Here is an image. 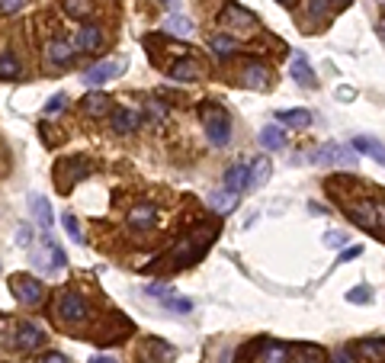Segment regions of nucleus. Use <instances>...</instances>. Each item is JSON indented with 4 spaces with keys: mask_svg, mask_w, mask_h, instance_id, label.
<instances>
[{
    "mask_svg": "<svg viewBox=\"0 0 385 363\" xmlns=\"http://www.w3.org/2000/svg\"><path fill=\"white\" fill-rule=\"evenodd\" d=\"M170 77H177V81H196V77H199V68H196L192 58H180L174 68H170Z\"/></svg>",
    "mask_w": 385,
    "mask_h": 363,
    "instance_id": "obj_23",
    "label": "nucleus"
},
{
    "mask_svg": "<svg viewBox=\"0 0 385 363\" xmlns=\"http://www.w3.org/2000/svg\"><path fill=\"white\" fill-rule=\"evenodd\" d=\"M202 126H206V136L215 148H225L231 142V122H228V113L222 106H209L202 110Z\"/></svg>",
    "mask_w": 385,
    "mask_h": 363,
    "instance_id": "obj_2",
    "label": "nucleus"
},
{
    "mask_svg": "<svg viewBox=\"0 0 385 363\" xmlns=\"http://www.w3.org/2000/svg\"><path fill=\"white\" fill-rule=\"evenodd\" d=\"M293 363H325V350L315 344H299L295 347V360Z\"/></svg>",
    "mask_w": 385,
    "mask_h": 363,
    "instance_id": "obj_24",
    "label": "nucleus"
},
{
    "mask_svg": "<svg viewBox=\"0 0 385 363\" xmlns=\"http://www.w3.org/2000/svg\"><path fill=\"white\" fill-rule=\"evenodd\" d=\"M350 222H357L360 228H376V203L372 200H360V203L350 206Z\"/></svg>",
    "mask_w": 385,
    "mask_h": 363,
    "instance_id": "obj_12",
    "label": "nucleus"
},
{
    "mask_svg": "<svg viewBox=\"0 0 385 363\" xmlns=\"http://www.w3.org/2000/svg\"><path fill=\"white\" fill-rule=\"evenodd\" d=\"M49 61L51 65H71V61H74V49H71V42H51L49 45Z\"/></svg>",
    "mask_w": 385,
    "mask_h": 363,
    "instance_id": "obj_22",
    "label": "nucleus"
},
{
    "mask_svg": "<svg viewBox=\"0 0 385 363\" xmlns=\"http://www.w3.org/2000/svg\"><path fill=\"white\" fill-rule=\"evenodd\" d=\"M164 309H170V312L174 315H190L192 312V302L190 299H183V296H167V299H164Z\"/></svg>",
    "mask_w": 385,
    "mask_h": 363,
    "instance_id": "obj_32",
    "label": "nucleus"
},
{
    "mask_svg": "<svg viewBox=\"0 0 385 363\" xmlns=\"http://www.w3.org/2000/svg\"><path fill=\"white\" fill-rule=\"evenodd\" d=\"M327 10H331V0H309V13H311L315 19L325 17Z\"/></svg>",
    "mask_w": 385,
    "mask_h": 363,
    "instance_id": "obj_35",
    "label": "nucleus"
},
{
    "mask_svg": "<svg viewBox=\"0 0 385 363\" xmlns=\"http://www.w3.org/2000/svg\"><path fill=\"white\" fill-rule=\"evenodd\" d=\"M29 206H33L35 222L42 225V232H51V206L45 196H29Z\"/></svg>",
    "mask_w": 385,
    "mask_h": 363,
    "instance_id": "obj_19",
    "label": "nucleus"
},
{
    "mask_svg": "<svg viewBox=\"0 0 385 363\" xmlns=\"http://www.w3.org/2000/svg\"><path fill=\"white\" fill-rule=\"evenodd\" d=\"M106 106H109V97H106V93H87L84 110L90 113L93 119H97V116H103V113H106Z\"/></svg>",
    "mask_w": 385,
    "mask_h": 363,
    "instance_id": "obj_28",
    "label": "nucleus"
},
{
    "mask_svg": "<svg viewBox=\"0 0 385 363\" xmlns=\"http://www.w3.org/2000/svg\"><path fill=\"white\" fill-rule=\"evenodd\" d=\"M61 222H65V228H67V238L74 241V245H84V232H81V225H77V219L67 212V216H61Z\"/></svg>",
    "mask_w": 385,
    "mask_h": 363,
    "instance_id": "obj_34",
    "label": "nucleus"
},
{
    "mask_svg": "<svg viewBox=\"0 0 385 363\" xmlns=\"http://www.w3.org/2000/svg\"><path fill=\"white\" fill-rule=\"evenodd\" d=\"M65 13L74 19L87 17V13H90V0H65Z\"/></svg>",
    "mask_w": 385,
    "mask_h": 363,
    "instance_id": "obj_33",
    "label": "nucleus"
},
{
    "mask_svg": "<svg viewBox=\"0 0 385 363\" xmlns=\"http://www.w3.org/2000/svg\"><path fill=\"white\" fill-rule=\"evenodd\" d=\"M360 254H363V248H360V245L343 248V251H341V257H337V264H347V261H353V257H360Z\"/></svg>",
    "mask_w": 385,
    "mask_h": 363,
    "instance_id": "obj_39",
    "label": "nucleus"
},
{
    "mask_svg": "<svg viewBox=\"0 0 385 363\" xmlns=\"http://www.w3.org/2000/svg\"><path fill=\"white\" fill-rule=\"evenodd\" d=\"M148 110H151V116H154V122H158V126L164 122V119H167V110H164L158 100H151V103H148Z\"/></svg>",
    "mask_w": 385,
    "mask_h": 363,
    "instance_id": "obj_41",
    "label": "nucleus"
},
{
    "mask_svg": "<svg viewBox=\"0 0 385 363\" xmlns=\"http://www.w3.org/2000/svg\"><path fill=\"white\" fill-rule=\"evenodd\" d=\"M170 357H174V347L158 338H148L142 344V350H138V360L142 363H170Z\"/></svg>",
    "mask_w": 385,
    "mask_h": 363,
    "instance_id": "obj_9",
    "label": "nucleus"
},
{
    "mask_svg": "<svg viewBox=\"0 0 385 363\" xmlns=\"http://www.w3.org/2000/svg\"><path fill=\"white\" fill-rule=\"evenodd\" d=\"M334 363H353V357H350V354H343V350H341V354H334Z\"/></svg>",
    "mask_w": 385,
    "mask_h": 363,
    "instance_id": "obj_46",
    "label": "nucleus"
},
{
    "mask_svg": "<svg viewBox=\"0 0 385 363\" xmlns=\"http://www.w3.org/2000/svg\"><path fill=\"white\" fill-rule=\"evenodd\" d=\"M305 161H311V164H321V168H327V164L353 168V164H357V154H350L341 142H325V145L318 148V152L311 154V158H305Z\"/></svg>",
    "mask_w": 385,
    "mask_h": 363,
    "instance_id": "obj_3",
    "label": "nucleus"
},
{
    "mask_svg": "<svg viewBox=\"0 0 385 363\" xmlns=\"http://www.w3.org/2000/svg\"><path fill=\"white\" fill-rule=\"evenodd\" d=\"M100 45H103L100 26H81V33H77V49L81 51H97Z\"/></svg>",
    "mask_w": 385,
    "mask_h": 363,
    "instance_id": "obj_16",
    "label": "nucleus"
},
{
    "mask_svg": "<svg viewBox=\"0 0 385 363\" xmlns=\"http://www.w3.org/2000/svg\"><path fill=\"white\" fill-rule=\"evenodd\" d=\"M222 26H231V29H254V26H257V17L247 13L244 7H238V3H225V10H222Z\"/></svg>",
    "mask_w": 385,
    "mask_h": 363,
    "instance_id": "obj_10",
    "label": "nucleus"
},
{
    "mask_svg": "<svg viewBox=\"0 0 385 363\" xmlns=\"http://www.w3.org/2000/svg\"><path fill=\"white\" fill-rule=\"evenodd\" d=\"M289 360V347L286 344H263V363H286Z\"/></svg>",
    "mask_w": 385,
    "mask_h": 363,
    "instance_id": "obj_29",
    "label": "nucleus"
},
{
    "mask_svg": "<svg viewBox=\"0 0 385 363\" xmlns=\"http://www.w3.org/2000/svg\"><path fill=\"white\" fill-rule=\"evenodd\" d=\"M167 33L170 35H180V39H190L192 35V23L186 17H180V13H174V17H167Z\"/></svg>",
    "mask_w": 385,
    "mask_h": 363,
    "instance_id": "obj_26",
    "label": "nucleus"
},
{
    "mask_svg": "<svg viewBox=\"0 0 385 363\" xmlns=\"http://www.w3.org/2000/svg\"><path fill=\"white\" fill-rule=\"evenodd\" d=\"M283 145H286V136H283V129H279V126L260 129V148H267V152H279Z\"/></svg>",
    "mask_w": 385,
    "mask_h": 363,
    "instance_id": "obj_20",
    "label": "nucleus"
},
{
    "mask_svg": "<svg viewBox=\"0 0 385 363\" xmlns=\"http://www.w3.org/2000/svg\"><path fill=\"white\" fill-rule=\"evenodd\" d=\"M279 3H289V0H279Z\"/></svg>",
    "mask_w": 385,
    "mask_h": 363,
    "instance_id": "obj_49",
    "label": "nucleus"
},
{
    "mask_svg": "<svg viewBox=\"0 0 385 363\" xmlns=\"http://www.w3.org/2000/svg\"><path fill=\"white\" fill-rule=\"evenodd\" d=\"M154 222H158V209L154 206H135L129 212V225L132 228H154Z\"/></svg>",
    "mask_w": 385,
    "mask_h": 363,
    "instance_id": "obj_18",
    "label": "nucleus"
},
{
    "mask_svg": "<svg viewBox=\"0 0 385 363\" xmlns=\"http://www.w3.org/2000/svg\"><path fill=\"white\" fill-rule=\"evenodd\" d=\"M26 7V0H0V10L3 13H19Z\"/></svg>",
    "mask_w": 385,
    "mask_h": 363,
    "instance_id": "obj_42",
    "label": "nucleus"
},
{
    "mask_svg": "<svg viewBox=\"0 0 385 363\" xmlns=\"http://www.w3.org/2000/svg\"><path fill=\"white\" fill-rule=\"evenodd\" d=\"M17 245L19 248H29V245H33V228L26 225V222L17 228Z\"/></svg>",
    "mask_w": 385,
    "mask_h": 363,
    "instance_id": "obj_36",
    "label": "nucleus"
},
{
    "mask_svg": "<svg viewBox=\"0 0 385 363\" xmlns=\"http://www.w3.org/2000/svg\"><path fill=\"white\" fill-rule=\"evenodd\" d=\"M90 363H116V360H113V357H93Z\"/></svg>",
    "mask_w": 385,
    "mask_h": 363,
    "instance_id": "obj_47",
    "label": "nucleus"
},
{
    "mask_svg": "<svg viewBox=\"0 0 385 363\" xmlns=\"http://www.w3.org/2000/svg\"><path fill=\"white\" fill-rule=\"evenodd\" d=\"M337 97H341V100H353V97H357V90H350V87H341V90H337Z\"/></svg>",
    "mask_w": 385,
    "mask_h": 363,
    "instance_id": "obj_45",
    "label": "nucleus"
},
{
    "mask_svg": "<svg viewBox=\"0 0 385 363\" xmlns=\"http://www.w3.org/2000/svg\"><path fill=\"white\" fill-rule=\"evenodd\" d=\"M225 190H231V193H251V164H235V168L225 170Z\"/></svg>",
    "mask_w": 385,
    "mask_h": 363,
    "instance_id": "obj_8",
    "label": "nucleus"
},
{
    "mask_svg": "<svg viewBox=\"0 0 385 363\" xmlns=\"http://www.w3.org/2000/svg\"><path fill=\"white\" fill-rule=\"evenodd\" d=\"M376 232H385V203H376Z\"/></svg>",
    "mask_w": 385,
    "mask_h": 363,
    "instance_id": "obj_43",
    "label": "nucleus"
},
{
    "mask_svg": "<svg viewBox=\"0 0 385 363\" xmlns=\"http://www.w3.org/2000/svg\"><path fill=\"white\" fill-rule=\"evenodd\" d=\"M45 245H49V271H61V267H65V251L51 241L49 232H45Z\"/></svg>",
    "mask_w": 385,
    "mask_h": 363,
    "instance_id": "obj_30",
    "label": "nucleus"
},
{
    "mask_svg": "<svg viewBox=\"0 0 385 363\" xmlns=\"http://www.w3.org/2000/svg\"><path fill=\"white\" fill-rule=\"evenodd\" d=\"M347 299L350 302H366V299H372V293H369V287H357L353 293H347Z\"/></svg>",
    "mask_w": 385,
    "mask_h": 363,
    "instance_id": "obj_40",
    "label": "nucleus"
},
{
    "mask_svg": "<svg viewBox=\"0 0 385 363\" xmlns=\"http://www.w3.org/2000/svg\"><path fill=\"white\" fill-rule=\"evenodd\" d=\"M87 299L81 293H61L58 296V315L61 321H67V325H81V321L87 318Z\"/></svg>",
    "mask_w": 385,
    "mask_h": 363,
    "instance_id": "obj_5",
    "label": "nucleus"
},
{
    "mask_svg": "<svg viewBox=\"0 0 385 363\" xmlns=\"http://www.w3.org/2000/svg\"><path fill=\"white\" fill-rule=\"evenodd\" d=\"M10 293L23 305H35L42 299V283L35 277H29V273H13V277H10Z\"/></svg>",
    "mask_w": 385,
    "mask_h": 363,
    "instance_id": "obj_4",
    "label": "nucleus"
},
{
    "mask_svg": "<svg viewBox=\"0 0 385 363\" xmlns=\"http://www.w3.org/2000/svg\"><path fill=\"white\" fill-rule=\"evenodd\" d=\"M209 49L215 51L218 58H228V55H235L238 51V39H231V35H215L209 42Z\"/></svg>",
    "mask_w": 385,
    "mask_h": 363,
    "instance_id": "obj_27",
    "label": "nucleus"
},
{
    "mask_svg": "<svg viewBox=\"0 0 385 363\" xmlns=\"http://www.w3.org/2000/svg\"><path fill=\"white\" fill-rule=\"evenodd\" d=\"M65 103H67V97H65V93H55V97H51V100L45 103V116H51V113H58L61 106H65Z\"/></svg>",
    "mask_w": 385,
    "mask_h": 363,
    "instance_id": "obj_37",
    "label": "nucleus"
},
{
    "mask_svg": "<svg viewBox=\"0 0 385 363\" xmlns=\"http://www.w3.org/2000/svg\"><path fill=\"white\" fill-rule=\"evenodd\" d=\"M331 3H337V7H343V3H350V0H331Z\"/></svg>",
    "mask_w": 385,
    "mask_h": 363,
    "instance_id": "obj_48",
    "label": "nucleus"
},
{
    "mask_svg": "<svg viewBox=\"0 0 385 363\" xmlns=\"http://www.w3.org/2000/svg\"><path fill=\"white\" fill-rule=\"evenodd\" d=\"M270 170H273V168H270V158H257V161H254V164H251V186H254V190L267 184Z\"/></svg>",
    "mask_w": 385,
    "mask_h": 363,
    "instance_id": "obj_25",
    "label": "nucleus"
},
{
    "mask_svg": "<svg viewBox=\"0 0 385 363\" xmlns=\"http://www.w3.org/2000/svg\"><path fill=\"white\" fill-rule=\"evenodd\" d=\"M19 74V61L13 51H0V77H17Z\"/></svg>",
    "mask_w": 385,
    "mask_h": 363,
    "instance_id": "obj_31",
    "label": "nucleus"
},
{
    "mask_svg": "<svg viewBox=\"0 0 385 363\" xmlns=\"http://www.w3.org/2000/svg\"><path fill=\"white\" fill-rule=\"evenodd\" d=\"M42 341H45V334L35 328V325H29V321H23V325L17 328V347L19 350H33V347H39Z\"/></svg>",
    "mask_w": 385,
    "mask_h": 363,
    "instance_id": "obj_15",
    "label": "nucleus"
},
{
    "mask_svg": "<svg viewBox=\"0 0 385 363\" xmlns=\"http://www.w3.org/2000/svg\"><path fill=\"white\" fill-rule=\"evenodd\" d=\"M122 71H126V61H100V65L87 68L84 84L87 87H100V84H106V81H113L116 74H122Z\"/></svg>",
    "mask_w": 385,
    "mask_h": 363,
    "instance_id": "obj_6",
    "label": "nucleus"
},
{
    "mask_svg": "<svg viewBox=\"0 0 385 363\" xmlns=\"http://www.w3.org/2000/svg\"><path fill=\"white\" fill-rule=\"evenodd\" d=\"M90 170H93V164L87 158H81V154L58 161V168H55V186H58V193H67L77 180H87Z\"/></svg>",
    "mask_w": 385,
    "mask_h": 363,
    "instance_id": "obj_1",
    "label": "nucleus"
},
{
    "mask_svg": "<svg viewBox=\"0 0 385 363\" xmlns=\"http://www.w3.org/2000/svg\"><path fill=\"white\" fill-rule=\"evenodd\" d=\"M325 245L327 248H343V245H347V235H343V232H327V235H325Z\"/></svg>",
    "mask_w": 385,
    "mask_h": 363,
    "instance_id": "obj_38",
    "label": "nucleus"
},
{
    "mask_svg": "<svg viewBox=\"0 0 385 363\" xmlns=\"http://www.w3.org/2000/svg\"><path fill=\"white\" fill-rule=\"evenodd\" d=\"M109 122H113V129H116L119 136H129V132H135V129L142 126V113H135V110H116L113 116H109Z\"/></svg>",
    "mask_w": 385,
    "mask_h": 363,
    "instance_id": "obj_13",
    "label": "nucleus"
},
{
    "mask_svg": "<svg viewBox=\"0 0 385 363\" xmlns=\"http://www.w3.org/2000/svg\"><path fill=\"white\" fill-rule=\"evenodd\" d=\"M39 363H67V357L65 354H49V357H42Z\"/></svg>",
    "mask_w": 385,
    "mask_h": 363,
    "instance_id": "obj_44",
    "label": "nucleus"
},
{
    "mask_svg": "<svg viewBox=\"0 0 385 363\" xmlns=\"http://www.w3.org/2000/svg\"><path fill=\"white\" fill-rule=\"evenodd\" d=\"M279 122H286V126H295V129H309L311 126V113L309 110H283L277 113Z\"/></svg>",
    "mask_w": 385,
    "mask_h": 363,
    "instance_id": "obj_21",
    "label": "nucleus"
},
{
    "mask_svg": "<svg viewBox=\"0 0 385 363\" xmlns=\"http://www.w3.org/2000/svg\"><path fill=\"white\" fill-rule=\"evenodd\" d=\"M238 206V193H231V190H215V193L209 196V209L215 212V216H231Z\"/></svg>",
    "mask_w": 385,
    "mask_h": 363,
    "instance_id": "obj_14",
    "label": "nucleus"
},
{
    "mask_svg": "<svg viewBox=\"0 0 385 363\" xmlns=\"http://www.w3.org/2000/svg\"><path fill=\"white\" fill-rule=\"evenodd\" d=\"M382 3H385V0H382Z\"/></svg>",
    "mask_w": 385,
    "mask_h": 363,
    "instance_id": "obj_50",
    "label": "nucleus"
},
{
    "mask_svg": "<svg viewBox=\"0 0 385 363\" xmlns=\"http://www.w3.org/2000/svg\"><path fill=\"white\" fill-rule=\"evenodd\" d=\"M353 148H357V152L372 154V158H376L379 164L385 168V145L379 142V138H372V136H357V138H353Z\"/></svg>",
    "mask_w": 385,
    "mask_h": 363,
    "instance_id": "obj_17",
    "label": "nucleus"
},
{
    "mask_svg": "<svg viewBox=\"0 0 385 363\" xmlns=\"http://www.w3.org/2000/svg\"><path fill=\"white\" fill-rule=\"evenodd\" d=\"M244 84L251 87V90H270V84H273V74H270L267 65L251 61V65L244 68Z\"/></svg>",
    "mask_w": 385,
    "mask_h": 363,
    "instance_id": "obj_11",
    "label": "nucleus"
},
{
    "mask_svg": "<svg viewBox=\"0 0 385 363\" xmlns=\"http://www.w3.org/2000/svg\"><path fill=\"white\" fill-rule=\"evenodd\" d=\"M289 74H293V81H295L299 87H305V90H311V87L318 84V81H315V71H311L309 55H305V51H295V55H293V61H289Z\"/></svg>",
    "mask_w": 385,
    "mask_h": 363,
    "instance_id": "obj_7",
    "label": "nucleus"
}]
</instances>
